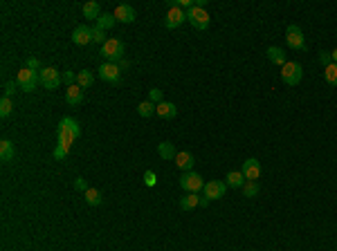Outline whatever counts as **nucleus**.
<instances>
[{"label": "nucleus", "mask_w": 337, "mask_h": 251, "mask_svg": "<svg viewBox=\"0 0 337 251\" xmlns=\"http://www.w3.org/2000/svg\"><path fill=\"white\" fill-rule=\"evenodd\" d=\"M72 43L74 45H88V43H92V27H88V25H79V27H74Z\"/></svg>", "instance_id": "12"}, {"label": "nucleus", "mask_w": 337, "mask_h": 251, "mask_svg": "<svg viewBox=\"0 0 337 251\" xmlns=\"http://www.w3.org/2000/svg\"><path fill=\"white\" fill-rule=\"evenodd\" d=\"M211 202V200L209 198H200V207H207V204Z\"/></svg>", "instance_id": "42"}, {"label": "nucleus", "mask_w": 337, "mask_h": 251, "mask_svg": "<svg viewBox=\"0 0 337 251\" xmlns=\"http://www.w3.org/2000/svg\"><path fill=\"white\" fill-rule=\"evenodd\" d=\"M200 207V198L196 193H187L184 198H180V209L182 211H194Z\"/></svg>", "instance_id": "21"}, {"label": "nucleus", "mask_w": 337, "mask_h": 251, "mask_svg": "<svg viewBox=\"0 0 337 251\" xmlns=\"http://www.w3.org/2000/svg\"><path fill=\"white\" fill-rule=\"evenodd\" d=\"M74 189H77V191H81V193H85V191H88L90 186L85 184V179H83V177H77V179H74Z\"/></svg>", "instance_id": "40"}, {"label": "nucleus", "mask_w": 337, "mask_h": 251, "mask_svg": "<svg viewBox=\"0 0 337 251\" xmlns=\"http://www.w3.org/2000/svg\"><path fill=\"white\" fill-rule=\"evenodd\" d=\"M225 179H227L225 184H227V186H232V189H243V184L248 182V179H245V175L240 173V170H229Z\"/></svg>", "instance_id": "19"}, {"label": "nucleus", "mask_w": 337, "mask_h": 251, "mask_svg": "<svg viewBox=\"0 0 337 251\" xmlns=\"http://www.w3.org/2000/svg\"><path fill=\"white\" fill-rule=\"evenodd\" d=\"M180 189H184L187 193H198L200 189H205V182L196 170H189V173H182V177H180Z\"/></svg>", "instance_id": "8"}, {"label": "nucleus", "mask_w": 337, "mask_h": 251, "mask_svg": "<svg viewBox=\"0 0 337 251\" xmlns=\"http://www.w3.org/2000/svg\"><path fill=\"white\" fill-rule=\"evenodd\" d=\"M59 126H65V128H70L77 137H81V126H79L77 119H72V117H63L61 121H59Z\"/></svg>", "instance_id": "28"}, {"label": "nucleus", "mask_w": 337, "mask_h": 251, "mask_svg": "<svg viewBox=\"0 0 337 251\" xmlns=\"http://www.w3.org/2000/svg\"><path fill=\"white\" fill-rule=\"evenodd\" d=\"M68 153H70L68 146H63V144H57V148H54L52 157H54V159H65V157H68Z\"/></svg>", "instance_id": "35"}, {"label": "nucleus", "mask_w": 337, "mask_h": 251, "mask_svg": "<svg viewBox=\"0 0 337 251\" xmlns=\"http://www.w3.org/2000/svg\"><path fill=\"white\" fill-rule=\"evenodd\" d=\"M149 101H153L155 105H160V103H162V101H164L162 90H158V88H153V90H151V92H149Z\"/></svg>", "instance_id": "34"}, {"label": "nucleus", "mask_w": 337, "mask_h": 251, "mask_svg": "<svg viewBox=\"0 0 337 251\" xmlns=\"http://www.w3.org/2000/svg\"><path fill=\"white\" fill-rule=\"evenodd\" d=\"M16 83L21 85L23 92H34V90H36V85L41 83V79H38V72L23 68V70H18V74H16Z\"/></svg>", "instance_id": "6"}, {"label": "nucleus", "mask_w": 337, "mask_h": 251, "mask_svg": "<svg viewBox=\"0 0 337 251\" xmlns=\"http://www.w3.org/2000/svg\"><path fill=\"white\" fill-rule=\"evenodd\" d=\"M184 21H187V12H182V7L178 5V0H171V3H169L167 21H164V27H167V29H178Z\"/></svg>", "instance_id": "4"}, {"label": "nucleus", "mask_w": 337, "mask_h": 251, "mask_svg": "<svg viewBox=\"0 0 337 251\" xmlns=\"http://www.w3.org/2000/svg\"><path fill=\"white\" fill-rule=\"evenodd\" d=\"M102 56L106 58L108 63H122L124 61V43L119 38H108L104 45H102Z\"/></svg>", "instance_id": "1"}, {"label": "nucleus", "mask_w": 337, "mask_h": 251, "mask_svg": "<svg viewBox=\"0 0 337 251\" xmlns=\"http://www.w3.org/2000/svg\"><path fill=\"white\" fill-rule=\"evenodd\" d=\"M155 114L162 117V119H173L175 114H178V108H175V103H171V101H162L158 105V110H155Z\"/></svg>", "instance_id": "16"}, {"label": "nucleus", "mask_w": 337, "mask_h": 251, "mask_svg": "<svg viewBox=\"0 0 337 251\" xmlns=\"http://www.w3.org/2000/svg\"><path fill=\"white\" fill-rule=\"evenodd\" d=\"M117 23V18H115V14H102V16L97 18V27H102V29H110L113 25Z\"/></svg>", "instance_id": "27"}, {"label": "nucleus", "mask_w": 337, "mask_h": 251, "mask_svg": "<svg viewBox=\"0 0 337 251\" xmlns=\"http://www.w3.org/2000/svg\"><path fill=\"white\" fill-rule=\"evenodd\" d=\"M25 68L34 70V72H41V61H38L36 56H27V58H25Z\"/></svg>", "instance_id": "33"}, {"label": "nucleus", "mask_w": 337, "mask_h": 251, "mask_svg": "<svg viewBox=\"0 0 337 251\" xmlns=\"http://www.w3.org/2000/svg\"><path fill=\"white\" fill-rule=\"evenodd\" d=\"M115 18H117V23H133L135 18H137V14H135V9L130 7V5H119L117 9H115Z\"/></svg>", "instance_id": "14"}, {"label": "nucleus", "mask_w": 337, "mask_h": 251, "mask_svg": "<svg viewBox=\"0 0 337 251\" xmlns=\"http://www.w3.org/2000/svg\"><path fill=\"white\" fill-rule=\"evenodd\" d=\"M65 101H68V105H81L83 103V90L79 88L77 83L70 85V88L65 90Z\"/></svg>", "instance_id": "15"}, {"label": "nucleus", "mask_w": 337, "mask_h": 251, "mask_svg": "<svg viewBox=\"0 0 337 251\" xmlns=\"http://www.w3.org/2000/svg\"><path fill=\"white\" fill-rule=\"evenodd\" d=\"M92 83H94V74L90 72V70H83V72H79V74H77V85H79L81 90L90 88Z\"/></svg>", "instance_id": "25"}, {"label": "nucleus", "mask_w": 337, "mask_h": 251, "mask_svg": "<svg viewBox=\"0 0 337 251\" xmlns=\"http://www.w3.org/2000/svg\"><path fill=\"white\" fill-rule=\"evenodd\" d=\"M194 153H189V150H178V155H175V166L180 170H184V173H189V170H194Z\"/></svg>", "instance_id": "13"}, {"label": "nucleus", "mask_w": 337, "mask_h": 251, "mask_svg": "<svg viewBox=\"0 0 337 251\" xmlns=\"http://www.w3.org/2000/svg\"><path fill=\"white\" fill-rule=\"evenodd\" d=\"M61 79L65 81V85H68V88H70V85H74V83H77V74H74V72H70V70H65V72L61 74Z\"/></svg>", "instance_id": "38"}, {"label": "nucleus", "mask_w": 337, "mask_h": 251, "mask_svg": "<svg viewBox=\"0 0 337 251\" xmlns=\"http://www.w3.org/2000/svg\"><path fill=\"white\" fill-rule=\"evenodd\" d=\"M285 43L295 52H304L306 49V36L299 25H288V29H285Z\"/></svg>", "instance_id": "5"}, {"label": "nucleus", "mask_w": 337, "mask_h": 251, "mask_svg": "<svg viewBox=\"0 0 337 251\" xmlns=\"http://www.w3.org/2000/svg\"><path fill=\"white\" fill-rule=\"evenodd\" d=\"M265 56H268L272 63L281 65V68H283V65L288 63V61H285V54H283V49H281V47H276V45H272V47H268V49H265Z\"/></svg>", "instance_id": "17"}, {"label": "nucleus", "mask_w": 337, "mask_h": 251, "mask_svg": "<svg viewBox=\"0 0 337 251\" xmlns=\"http://www.w3.org/2000/svg\"><path fill=\"white\" fill-rule=\"evenodd\" d=\"M83 198H85V204H90V207H99L104 202L102 191H97V189H88L83 193Z\"/></svg>", "instance_id": "24"}, {"label": "nucleus", "mask_w": 337, "mask_h": 251, "mask_svg": "<svg viewBox=\"0 0 337 251\" xmlns=\"http://www.w3.org/2000/svg\"><path fill=\"white\" fill-rule=\"evenodd\" d=\"M18 88H21V85H18L16 81H7V83H5V94H3V97L12 99V94H14V92H16V90H18Z\"/></svg>", "instance_id": "36"}, {"label": "nucleus", "mask_w": 337, "mask_h": 251, "mask_svg": "<svg viewBox=\"0 0 337 251\" xmlns=\"http://www.w3.org/2000/svg\"><path fill=\"white\" fill-rule=\"evenodd\" d=\"M108 38H106V29H102V27H97L94 25L92 27V43H99V45H104Z\"/></svg>", "instance_id": "32"}, {"label": "nucleus", "mask_w": 337, "mask_h": 251, "mask_svg": "<svg viewBox=\"0 0 337 251\" xmlns=\"http://www.w3.org/2000/svg\"><path fill=\"white\" fill-rule=\"evenodd\" d=\"M240 173L245 175V179L248 182H256V179L261 177V162L256 157H248L243 162V168H240Z\"/></svg>", "instance_id": "10"}, {"label": "nucleus", "mask_w": 337, "mask_h": 251, "mask_svg": "<svg viewBox=\"0 0 337 251\" xmlns=\"http://www.w3.org/2000/svg\"><path fill=\"white\" fill-rule=\"evenodd\" d=\"M144 184H147L149 189H153L155 184H158V175H155L153 170H147V173H144Z\"/></svg>", "instance_id": "37"}, {"label": "nucleus", "mask_w": 337, "mask_h": 251, "mask_svg": "<svg viewBox=\"0 0 337 251\" xmlns=\"http://www.w3.org/2000/svg\"><path fill=\"white\" fill-rule=\"evenodd\" d=\"M281 79H283L285 85H290V88H295V85L301 83V79H304V68H301V63L297 61H288L281 68Z\"/></svg>", "instance_id": "2"}, {"label": "nucleus", "mask_w": 337, "mask_h": 251, "mask_svg": "<svg viewBox=\"0 0 337 251\" xmlns=\"http://www.w3.org/2000/svg\"><path fill=\"white\" fill-rule=\"evenodd\" d=\"M259 182H245L243 184V193H245V198H256L259 195Z\"/></svg>", "instance_id": "31"}, {"label": "nucleus", "mask_w": 337, "mask_h": 251, "mask_svg": "<svg viewBox=\"0 0 337 251\" xmlns=\"http://www.w3.org/2000/svg\"><path fill=\"white\" fill-rule=\"evenodd\" d=\"M74 139H79V137L72 133V130H70V128H65V126H59V144H63V146L72 148Z\"/></svg>", "instance_id": "20"}, {"label": "nucleus", "mask_w": 337, "mask_h": 251, "mask_svg": "<svg viewBox=\"0 0 337 251\" xmlns=\"http://www.w3.org/2000/svg\"><path fill=\"white\" fill-rule=\"evenodd\" d=\"M12 110H14L12 99H7V97H3V99H0V117H3V119H7L9 114H12Z\"/></svg>", "instance_id": "29"}, {"label": "nucleus", "mask_w": 337, "mask_h": 251, "mask_svg": "<svg viewBox=\"0 0 337 251\" xmlns=\"http://www.w3.org/2000/svg\"><path fill=\"white\" fill-rule=\"evenodd\" d=\"M324 77L330 85H337V63H330L328 68H324Z\"/></svg>", "instance_id": "30"}, {"label": "nucleus", "mask_w": 337, "mask_h": 251, "mask_svg": "<svg viewBox=\"0 0 337 251\" xmlns=\"http://www.w3.org/2000/svg\"><path fill=\"white\" fill-rule=\"evenodd\" d=\"M38 79H41V85L45 90H57L59 85H61V72L54 68H43L41 72H38Z\"/></svg>", "instance_id": "9"}, {"label": "nucleus", "mask_w": 337, "mask_h": 251, "mask_svg": "<svg viewBox=\"0 0 337 251\" xmlns=\"http://www.w3.org/2000/svg\"><path fill=\"white\" fill-rule=\"evenodd\" d=\"M178 5H180V7H187V12H189L191 7H196L194 0H178Z\"/></svg>", "instance_id": "41"}, {"label": "nucleus", "mask_w": 337, "mask_h": 251, "mask_svg": "<svg viewBox=\"0 0 337 251\" xmlns=\"http://www.w3.org/2000/svg\"><path fill=\"white\" fill-rule=\"evenodd\" d=\"M99 79L106 83H110V85H119L122 83V68H119L117 63H108V61H104L102 65H99Z\"/></svg>", "instance_id": "3"}, {"label": "nucleus", "mask_w": 337, "mask_h": 251, "mask_svg": "<svg viewBox=\"0 0 337 251\" xmlns=\"http://www.w3.org/2000/svg\"><path fill=\"white\" fill-rule=\"evenodd\" d=\"M83 16H85V21H97V18L102 16V7H99V3H94V0L85 3L83 5Z\"/></svg>", "instance_id": "18"}, {"label": "nucleus", "mask_w": 337, "mask_h": 251, "mask_svg": "<svg viewBox=\"0 0 337 251\" xmlns=\"http://www.w3.org/2000/svg\"><path fill=\"white\" fill-rule=\"evenodd\" d=\"M203 191H205V198H209V200H220V198L225 195V191H227V184L211 179V182L205 184Z\"/></svg>", "instance_id": "11"}, {"label": "nucleus", "mask_w": 337, "mask_h": 251, "mask_svg": "<svg viewBox=\"0 0 337 251\" xmlns=\"http://www.w3.org/2000/svg\"><path fill=\"white\" fill-rule=\"evenodd\" d=\"M14 155H16L14 144L9 142V139H3V142H0V159H3V162H12Z\"/></svg>", "instance_id": "22"}, {"label": "nucleus", "mask_w": 337, "mask_h": 251, "mask_svg": "<svg viewBox=\"0 0 337 251\" xmlns=\"http://www.w3.org/2000/svg\"><path fill=\"white\" fill-rule=\"evenodd\" d=\"M330 56H333V63H337V47L333 49V52H330Z\"/></svg>", "instance_id": "43"}, {"label": "nucleus", "mask_w": 337, "mask_h": 251, "mask_svg": "<svg viewBox=\"0 0 337 251\" xmlns=\"http://www.w3.org/2000/svg\"><path fill=\"white\" fill-rule=\"evenodd\" d=\"M155 110H158V105H155L153 101H142V103L137 105V114H139V117H144V119H147V117H153Z\"/></svg>", "instance_id": "26"}, {"label": "nucleus", "mask_w": 337, "mask_h": 251, "mask_svg": "<svg viewBox=\"0 0 337 251\" xmlns=\"http://www.w3.org/2000/svg\"><path fill=\"white\" fill-rule=\"evenodd\" d=\"M158 155H160L162 159H175V155H178V150H175V144H171V142L158 144Z\"/></svg>", "instance_id": "23"}, {"label": "nucleus", "mask_w": 337, "mask_h": 251, "mask_svg": "<svg viewBox=\"0 0 337 251\" xmlns=\"http://www.w3.org/2000/svg\"><path fill=\"white\" fill-rule=\"evenodd\" d=\"M187 21L194 25V29L205 32V29L209 27V23H211V16L207 14V9H205V7H191L187 12Z\"/></svg>", "instance_id": "7"}, {"label": "nucleus", "mask_w": 337, "mask_h": 251, "mask_svg": "<svg viewBox=\"0 0 337 251\" xmlns=\"http://www.w3.org/2000/svg\"><path fill=\"white\" fill-rule=\"evenodd\" d=\"M319 63L324 65V68H328V65L333 63V56H330V52H326V49H321V52H319Z\"/></svg>", "instance_id": "39"}]
</instances>
